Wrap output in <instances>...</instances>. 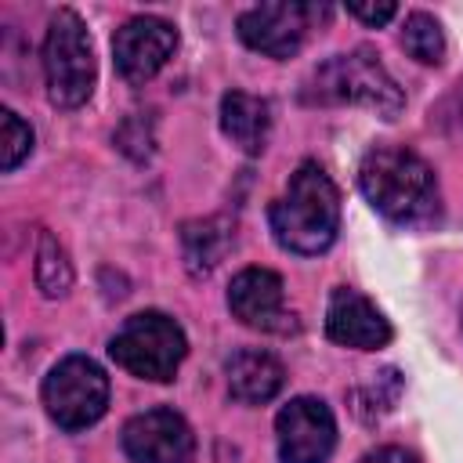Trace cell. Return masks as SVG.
<instances>
[{"mask_svg":"<svg viewBox=\"0 0 463 463\" xmlns=\"http://www.w3.org/2000/svg\"><path fill=\"white\" fill-rule=\"evenodd\" d=\"M275 242L289 253L315 257L333 246L340 228V195L318 163H300L286 192L271 203Z\"/></svg>","mask_w":463,"mask_h":463,"instance_id":"1","label":"cell"},{"mask_svg":"<svg viewBox=\"0 0 463 463\" xmlns=\"http://www.w3.org/2000/svg\"><path fill=\"white\" fill-rule=\"evenodd\" d=\"M362 195L398 224H420L438 210L434 170L409 148H373L358 166Z\"/></svg>","mask_w":463,"mask_h":463,"instance_id":"2","label":"cell"},{"mask_svg":"<svg viewBox=\"0 0 463 463\" xmlns=\"http://www.w3.org/2000/svg\"><path fill=\"white\" fill-rule=\"evenodd\" d=\"M43 80H47V98L58 109H80L98 83V61H94V43L83 25V18L69 7H61L47 22L43 36Z\"/></svg>","mask_w":463,"mask_h":463,"instance_id":"3","label":"cell"},{"mask_svg":"<svg viewBox=\"0 0 463 463\" xmlns=\"http://www.w3.org/2000/svg\"><path fill=\"white\" fill-rule=\"evenodd\" d=\"M109 354L130 376L166 383V380H174L177 365L184 362L188 340H184V329L170 315L137 311L116 329V336L109 340Z\"/></svg>","mask_w":463,"mask_h":463,"instance_id":"4","label":"cell"},{"mask_svg":"<svg viewBox=\"0 0 463 463\" xmlns=\"http://www.w3.org/2000/svg\"><path fill=\"white\" fill-rule=\"evenodd\" d=\"M311 98L315 101H340V105L344 101L365 105V109L380 112L383 119H394L405 105L402 87L391 80V72L365 47H358L351 54H336L326 65H318L311 76Z\"/></svg>","mask_w":463,"mask_h":463,"instance_id":"5","label":"cell"},{"mask_svg":"<svg viewBox=\"0 0 463 463\" xmlns=\"http://www.w3.org/2000/svg\"><path fill=\"white\" fill-rule=\"evenodd\" d=\"M43 409L65 430H83L98 423L109 409V376L87 354L61 358L43 380Z\"/></svg>","mask_w":463,"mask_h":463,"instance_id":"6","label":"cell"},{"mask_svg":"<svg viewBox=\"0 0 463 463\" xmlns=\"http://www.w3.org/2000/svg\"><path fill=\"white\" fill-rule=\"evenodd\" d=\"M318 14H326V7L293 4V0L257 4L239 14V36L246 47H253L268 58H293L304 47L307 29Z\"/></svg>","mask_w":463,"mask_h":463,"instance_id":"7","label":"cell"},{"mask_svg":"<svg viewBox=\"0 0 463 463\" xmlns=\"http://www.w3.org/2000/svg\"><path fill=\"white\" fill-rule=\"evenodd\" d=\"M282 463H326L336 445V420L322 398H293L275 416Z\"/></svg>","mask_w":463,"mask_h":463,"instance_id":"8","label":"cell"},{"mask_svg":"<svg viewBox=\"0 0 463 463\" xmlns=\"http://www.w3.org/2000/svg\"><path fill=\"white\" fill-rule=\"evenodd\" d=\"M174 47H177V29L156 14H137L123 22L112 36V58L127 83L152 80L170 61Z\"/></svg>","mask_w":463,"mask_h":463,"instance_id":"9","label":"cell"},{"mask_svg":"<svg viewBox=\"0 0 463 463\" xmlns=\"http://www.w3.org/2000/svg\"><path fill=\"white\" fill-rule=\"evenodd\" d=\"M123 452L130 463H192L195 438L181 412L148 409V412H137L134 420H127Z\"/></svg>","mask_w":463,"mask_h":463,"instance_id":"10","label":"cell"},{"mask_svg":"<svg viewBox=\"0 0 463 463\" xmlns=\"http://www.w3.org/2000/svg\"><path fill=\"white\" fill-rule=\"evenodd\" d=\"M228 307L250 329H293V315L286 311V286L271 268H242L228 286Z\"/></svg>","mask_w":463,"mask_h":463,"instance_id":"11","label":"cell"},{"mask_svg":"<svg viewBox=\"0 0 463 463\" xmlns=\"http://www.w3.org/2000/svg\"><path fill=\"white\" fill-rule=\"evenodd\" d=\"M326 333L333 344L344 347H358V351H376L391 344V322L383 318V311L362 297L358 289H333L329 307H326Z\"/></svg>","mask_w":463,"mask_h":463,"instance_id":"12","label":"cell"},{"mask_svg":"<svg viewBox=\"0 0 463 463\" xmlns=\"http://www.w3.org/2000/svg\"><path fill=\"white\" fill-rule=\"evenodd\" d=\"M286 383L282 362L271 351L260 347H242L228 358V391L246 402V405H264L271 402Z\"/></svg>","mask_w":463,"mask_h":463,"instance_id":"13","label":"cell"},{"mask_svg":"<svg viewBox=\"0 0 463 463\" xmlns=\"http://www.w3.org/2000/svg\"><path fill=\"white\" fill-rule=\"evenodd\" d=\"M221 130L246 156H257V152H264L268 134H271V105L257 94L228 90L221 98Z\"/></svg>","mask_w":463,"mask_h":463,"instance_id":"14","label":"cell"},{"mask_svg":"<svg viewBox=\"0 0 463 463\" xmlns=\"http://www.w3.org/2000/svg\"><path fill=\"white\" fill-rule=\"evenodd\" d=\"M232 239H235V232L224 217H206V221L184 224V260H188V268L195 275H206L224 257Z\"/></svg>","mask_w":463,"mask_h":463,"instance_id":"15","label":"cell"},{"mask_svg":"<svg viewBox=\"0 0 463 463\" xmlns=\"http://www.w3.org/2000/svg\"><path fill=\"white\" fill-rule=\"evenodd\" d=\"M402 47L420 61V65H441L445 61V33L434 14L412 11L402 25Z\"/></svg>","mask_w":463,"mask_h":463,"instance_id":"16","label":"cell"},{"mask_svg":"<svg viewBox=\"0 0 463 463\" xmlns=\"http://www.w3.org/2000/svg\"><path fill=\"white\" fill-rule=\"evenodd\" d=\"M36 286L43 297H65L72 286V264L51 232H43L36 242Z\"/></svg>","mask_w":463,"mask_h":463,"instance_id":"17","label":"cell"},{"mask_svg":"<svg viewBox=\"0 0 463 463\" xmlns=\"http://www.w3.org/2000/svg\"><path fill=\"white\" fill-rule=\"evenodd\" d=\"M29 152H33V127L18 112L4 109L0 112V166L14 170Z\"/></svg>","mask_w":463,"mask_h":463,"instance_id":"18","label":"cell"},{"mask_svg":"<svg viewBox=\"0 0 463 463\" xmlns=\"http://www.w3.org/2000/svg\"><path fill=\"white\" fill-rule=\"evenodd\" d=\"M347 14L362 18L365 25H383V22H391L398 14V7L394 4H347Z\"/></svg>","mask_w":463,"mask_h":463,"instance_id":"19","label":"cell"},{"mask_svg":"<svg viewBox=\"0 0 463 463\" xmlns=\"http://www.w3.org/2000/svg\"><path fill=\"white\" fill-rule=\"evenodd\" d=\"M362 463H420L412 452H405V449H398V445H383V449H373Z\"/></svg>","mask_w":463,"mask_h":463,"instance_id":"20","label":"cell"}]
</instances>
